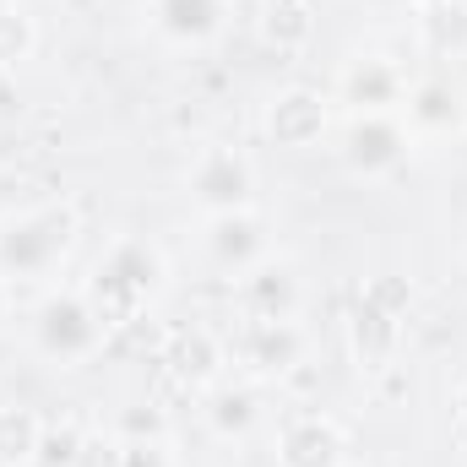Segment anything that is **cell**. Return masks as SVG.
I'll list each match as a JSON object with an SVG mask.
<instances>
[{"mask_svg":"<svg viewBox=\"0 0 467 467\" xmlns=\"http://www.w3.org/2000/svg\"><path fill=\"white\" fill-rule=\"evenodd\" d=\"M163 277H169L163 250L152 239H141V234H125V239H115L99 255V266H93V277H88L82 294L93 299V310L104 316V327H119V321H136L163 294Z\"/></svg>","mask_w":467,"mask_h":467,"instance_id":"obj_1","label":"cell"},{"mask_svg":"<svg viewBox=\"0 0 467 467\" xmlns=\"http://www.w3.org/2000/svg\"><path fill=\"white\" fill-rule=\"evenodd\" d=\"M77 207L71 202H44L27 207L16 218L0 223V277H44L66 261V250L77 244Z\"/></svg>","mask_w":467,"mask_h":467,"instance_id":"obj_2","label":"cell"},{"mask_svg":"<svg viewBox=\"0 0 467 467\" xmlns=\"http://www.w3.org/2000/svg\"><path fill=\"white\" fill-rule=\"evenodd\" d=\"M104 316L93 310V299L88 294H55V299H44V310H38V321H33V343L44 358H55V364H82V358H93L99 343H104Z\"/></svg>","mask_w":467,"mask_h":467,"instance_id":"obj_3","label":"cell"},{"mask_svg":"<svg viewBox=\"0 0 467 467\" xmlns=\"http://www.w3.org/2000/svg\"><path fill=\"white\" fill-rule=\"evenodd\" d=\"M185 185H191V196L207 218L213 213H244L250 196H255V169L234 147H202L196 163L185 169Z\"/></svg>","mask_w":467,"mask_h":467,"instance_id":"obj_4","label":"cell"},{"mask_svg":"<svg viewBox=\"0 0 467 467\" xmlns=\"http://www.w3.org/2000/svg\"><path fill=\"white\" fill-rule=\"evenodd\" d=\"M402 158H408V130H402V119L391 115V109L353 115V125L343 130V163H348L353 174L380 180V174L402 169Z\"/></svg>","mask_w":467,"mask_h":467,"instance_id":"obj_5","label":"cell"},{"mask_svg":"<svg viewBox=\"0 0 467 467\" xmlns=\"http://www.w3.org/2000/svg\"><path fill=\"white\" fill-rule=\"evenodd\" d=\"M277 462L283 467H343V430L327 413H299L277 435Z\"/></svg>","mask_w":467,"mask_h":467,"instance_id":"obj_6","label":"cell"},{"mask_svg":"<svg viewBox=\"0 0 467 467\" xmlns=\"http://www.w3.org/2000/svg\"><path fill=\"white\" fill-rule=\"evenodd\" d=\"M327 130V99L310 88H288L266 104V136L277 147H310Z\"/></svg>","mask_w":467,"mask_h":467,"instance_id":"obj_7","label":"cell"},{"mask_svg":"<svg viewBox=\"0 0 467 467\" xmlns=\"http://www.w3.org/2000/svg\"><path fill=\"white\" fill-rule=\"evenodd\" d=\"M207 255L229 272H250L255 261H266V234L255 223V213H213L207 218Z\"/></svg>","mask_w":467,"mask_h":467,"instance_id":"obj_8","label":"cell"},{"mask_svg":"<svg viewBox=\"0 0 467 467\" xmlns=\"http://www.w3.org/2000/svg\"><path fill=\"white\" fill-rule=\"evenodd\" d=\"M348 343H353V353H358L369 369H380V364L397 353V343H402V316H397L391 305L358 294L353 310H348Z\"/></svg>","mask_w":467,"mask_h":467,"instance_id":"obj_9","label":"cell"},{"mask_svg":"<svg viewBox=\"0 0 467 467\" xmlns=\"http://www.w3.org/2000/svg\"><path fill=\"white\" fill-rule=\"evenodd\" d=\"M239 288H244L255 321H288V316H294V299H299L294 266H283V261H255L250 272H239Z\"/></svg>","mask_w":467,"mask_h":467,"instance_id":"obj_10","label":"cell"},{"mask_svg":"<svg viewBox=\"0 0 467 467\" xmlns=\"http://www.w3.org/2000/svg\"><path fill=\"white\" fill-rule=\"evenodd\" d=\"M152 27L174 44H207L223 33V0H152Z\"/></svg>","mask_w":467,"mask_h":467,"instance_id":"obj_11","label":"cell"},{"mask_svg":"<svg viewBox=\"0 0 467 467\" xmlns=\"http://www.w3.org/2000/svg\"><path fill=\"white\" fill-rule=\"evenodd\" d=\"M408 125L419 130H457L462 125V93L446 82V77H424L408 88Z\"/></svg>","mask_w":467,"mask_h":467,"instance_id":"obj_12","label":"cell"},{"mask_svg":"<svg viewBox=\"0 0 467 467\" xmlns=\"http://www.w3.org/2000/svg\"><path fill=\"white\" fill-rule=\"evenodd\" d=\"M419 38H424L430 55L462 60L467 55V0H424V11H419Z\"/></svg>","mask_w":467,"mask_h":467,"instance_id":"obj_13","label":"cell"},{"mask_svg":"<svg viewBox=\"0 0 467 467\" xmlns=\"http://www.w3.org/2000/svg\"><path fill=\"white\" fill-rule=\"evenodd\" d=\"M343 93H348V104H358V115H380L402 99V77L386 60H358L343 77Z\"/></svg>","mask_w":467,"mask_h":467,"instance_id":"obj_14","label":"cell"},{"mask_svg":"<svg viewBox=\"0 0 467 467\" xmlns=\"http://www.w3.org/2000/svg\"><path fill=\"white\" fill-rule=\"evenodd\" d=\"M244 358L255 369H266V375L299 364V332H294V321H255V332L244 337Z\"/></svg>","mask_w":467,"mask_h":467,"instance_id":"obj_15","label":"cell"},{"mask_svg":"<svg viewBox=\"0 0 467 467\" xmlns=\"http://www.w3.org/2000/svg\"><path fill=\"white\" fill-rule=\"evenodd\" d=\"M38 441H44L38 413H27V408H0V467L33 462V457H38Z\"/></svg>","mask_w":467,"mask_h":467,"instance_id":"obj_16","label":"cell"},{"mask_svg":"<svg viewBox=\"0 0 467 467\" xmlns=\"http://www.w3.org/2000/svg\"><path fill=\"white\" fill-rule=\"evenodd\" d=\"M207 419H213V430H218V435H244V430L255 424V391H244V386L218 391V397H213V408H207Z\"/></svg>","mask_w":467,"mask_h":467,"instance_id":"obj_17","label":"cell"},{"mask_svg":"<svg viewBox=\"0 0 467 467\" xmlns=\"http://www.w3.org/2000/svg\"><path fill=\"white\" fill-rule=\"evenodd\" d=\"M27 49H33V22L5 0V5H0V66L27 60Z\"/></svg>","mask_w":467,"mask_h":467,"instance_id":"obj_18","label":"cell"},{"mask_svg":"<svg viewBox=\"0 0 467 467\" xmlns=\"http://www.w3.org/2000/svg\"><path fill=\"white\" fill-rule=\"evenodd\" d=\"M115 467H174V457H169L163 435H130V441L119 446Z\"/></svg>","mask_w":467,"mask_h":467,"instance_id":"obj_19","label":"cell"},{"mask_svg":"<svg viewBox=\"0 0 467 467\" xmlns=\"http://www.w3.org/2000/svg\"><path fill=\"white\" fill-rule=\"evenodd\" d=\"M305 33H310L305 5H272V11H266V38H277V44H299Z\"/></svg>","mask_w":467,"mask_h":467,"instance_id":"obj_20","label":"cell"},{"mask_svg":"<svg viewBox=\"0 0 467 467\" xmlns=\"http://www.w3.org/2000/svg\"><path fill=\"white\" fill-rule=\"evenodd\" d=\"M180 369H185V375H196V380H202V375L213 369V343H207L202 332L180 343Z\"/></svg>","mask_w":467,"mask_h":467,"instance_id":"obj_21","label":"cell"},{"mask_svg":"<svg viewBox=\"0 0 467 467\" xmlns=\"http://www.w3.org/2000/svg\"><path fill=\"white\" fill-rule=\"evenodd\" d=\"M0 5H5V0H0Z\"/></svg>","mask_w":467,"mask_h":467,"instance_id":"obj_22","label":"cell"}]
</instances>
